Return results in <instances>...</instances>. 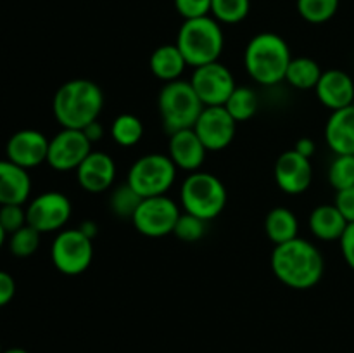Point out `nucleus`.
Segmentation results:
<instances>
[{"label": "nucleus", "instance_id": "obj_1", "mask_svg": "<svg viewBox=\"0 0 354 353\" xmlns=\"http://www.w3.org/2000/svg\"><path fill=\"white\" fill-rule=\"evenodd\" d=\"M270 265L273 275L283 286L296 291L315 287L325 272V260L320 249L308 239L301 237L275 246Z\"/></svg>", "mask_w": 354, "mask_h": 353}, {"label": "nucleus", "instance_id": "obj_2", "mask_svg": "<svg viewBox=\"0 0 354 353\" xmlns=\"http://www.w3.org/2000/svg\"><path fill=\"white\" fill-rule=\"evenodd\" d=\"M104 109L102 89L88 78H75L62 83L54 93L52 113L62 128L83 130L99 120Z\"/></svg>", "mask_w": 354, "mask_h": 353}, {"label": "nucleus", "instance_id": "obj_3", "mask_svg": "<svg viewBox=\"0 0 354 353\" xmlns=\"http://www.w3.org/2000/svg\"><path fill=\"white\" fill-rule=\"evenodd\" d=\"M290 61L292 52L286 38L272 31L254 35L245 45L244 68L248 75L261 87L282 83Z\"/></svg>", "mask_w": 354, "mask_h": 353}, {"label": "nucleus", "instance_id": "obj_4", "mask_svg": "<svg viewBox=\"0 0 354 353\" xmlns=\"http://www.w3.org/2000/svg\"><path fill=\"white\" fill-rule=\"evenodd\" d=\"M176 47L192 68L216 62L223 54L225 35L213 16L185 19L176 33Z\"/></svg>", "mask_w": 354, "mask_h": 353}, {"label": "nucleus", "instance_id": "obj_5", "mask_svg": "<svg viewBox=\"0 0 354 353\" xmlns=\"http://www.w3.org/2000/svg\"><path fill=\"white\" fill-rule=\"evenodd\" d=\"M203 100L194 90L190 80H175L162 85L158 96V111L162 127L169 135L185 128H194L204 109Z\"/></svg>", "mask_w": 354, "mask_h": 353}, {"label": "nucleus", "instance_id": "obj_6", "mask_svg": "<svg viewBox=\"0 0 354 353\" xmlns=\"http://www.w3.org/2000/svg\"><path fill=\"white\" fill-rule=\"evenodd\" d=\"M227 189L216 175L194 172L180 185V204L183 211L211 221L223 213L227 206Z\"/></svg>", "mask_w": 354, "mask_h": 353}, {"label": "nucleus", "instance_id": "obj_7", "mask_svg": "<svg viewBox=\"0 0 354 353\" xmlns=\"http://www.w3.org/2000/svg\"><path fill=\"white\" fill-rule=\"evenodd\" d=\"M178 168L168 154L151 152L135 159L127 175V183L140 197L165 196L176 180Z\"/></svg>", "mask_w": 354, "mask_h": 353}, {"label": "nucleus", "instance_id": "obj_8", "mask_svg": "<svg viewBox=\"0 0 354 353\" xmlns=\"http://www.w3.org/2000/svg\"><path fill=\"white\" fill-rule=\"evenodd\" d=\"M50 260L64 275H82L92 265V239L86 237L80 228H62L52 241Z\"/></svg>", "mask_w": 354, "mask_h": 353}, {"label": "nucleus", "instance_id": "obj_9", "mask_svg": "<svg viewBox=\"0 0 354 353\" xmlns=\"http://www.w3.org/2000/svg\"><path fill=\"white\" fill-rule=\"evenodd\" d=\"M180 215L182 211H180L178 204L168 194L144 197L131 218V224L137 228L138 234L151 239H159L173 234Z\"/></svg>", "mask_w": 354, "mask_h": 353}, {"label": "nucleus", "instance_id": "obj_10", "mask_svg": "<svg viewBox=\"0 0 354 353\" xmlns=\"http://www.w3.org/2000/svg\"><path fill=\"white\" fill-rule=\"evenodd\" d=\"M73 215V204L66 194L47 190L38 194L26 206V221L40 234L61 232Z\"/></svg>", "mask_w": 354, "mask_h": 353}, {"label": "nucleus", "instance_id": "obj_11", "mask_svg": "<svg viewBox=\"0 0 354 353\" xmlns=\"http://www.w3.org/2000/svg\"><path fill=\"white\" fill-rule=\"evenodd\" d=\"M190 83L204 106H225L232 92L237 89L234 73L220 61L194 68Z\"/></svg>", "mask_w": 354, "mask_h": 353}, {"label": "nucleus", "instance_id": "obj_12", "mask_svg": "<svg viewBox=\"0 0 354 353\" xmlns=\"http://www.w3.org/2000/svg\"><path fill=\"white\" fill-rule=\"evenodd\" d=\"M92 152V142L82 130L62 128L48 141L47 165L55 172H73Z\"/></svg>", "mask_w": 354, "mask_h": 353}, {"label": "nucleus", "instance_id": "obj_13", "mask_svg": "<svg viewBox=\"0 0 354 353\" xmlns=\"http://www.w3.org/2000/svg\"><path fill=\"white\" fill-rule=\"evenodd\" d=\"M194 132L199 135L207 152H218L234 142L237 121L223 106H206L194 125Z\"/></svg>", "mask_w": 354, "mask_h": 353}, {"label": "nucleus", "instance_id": "obj_14", "mask_svg": "<svg viewBox=\"0 0 354 353\" xmlns=\"http://www.w3.org/2000/svg\"><path fill=\"white\" fill-rule=\"evenodd\" d=\"M275 183L283 194L299 196L310 189L313 182V165L310 158H304L294 149L282 152L273 168Z\"/></svg>", "mask_w": 354, "mask_h": 353}, {"label": "nucleus", "instance_id": "obj_15", "mask_svg": "<svg viewBox=\"0 0 354 353\" xmlns=\"http://www.w3.org/2000/svg\"><path fill=\"white\" fill-rule=\"evenodd\" d=\"M48 141L50 138H47L40 130H33V128H24V130L16 132L7 141V159L24 170L37 168L41 163H47Z\"/></svg>", "mask_w": 354, "mask_h": 353}, {"label": "nucleus", "instance_id": "obj_16", "mask_svg": "<svg viewBox=\"0 0 354 353\" xmlns=\"http://www.w3.org/2000/svg\"><path fill=\"white\" fill-rule=\"evenodd\" d=\"M116 163L104 151H92L76 168V180L88 194H102L113 187L116 180Z\"/></svg>", "mask_w": 354, "mask_h": 353}, {"label": "nucleus", "instance_id": "obj_17", "mask_svg": "<svg viewBox=\"0 0 354 353\" xmlns=\"http://www.w3.org/2000/svg\"><path fill=\"white\" fill-rule=\"evenodd\" d=\"M317 99L328 111H337L354 102V78L342 69H327L322 73L315 87Z\"/></svg>", "mask_w": 354, "mask_h": 353}, {"label": "nucleus", "instance_id": "obj_18", "mask_svg": "<svg viewBox=\"0 0 354 353\" xmlns=\"http://www.w3.org/2000/svg\"><path fill=\"white\" fill-rule=\"evenodd\" d=\"M206 154L207 149L204 147L194 128H185L169 135L168 156L178 170L189 173L199 172L206 161Z\"/></svg>", "mask_w": 354, "mask_h": 353}, {"label": "nucleus", "instance_id": "obj_19", "mask_svg": "<svg viewBox=\"0 0 354 353\" xmlns=\"http://www.w3.org/2000/svg\"><path fill=\"white\" fill-rule=\"evenodd\" d=\"M324 137L334 154L354 156V104L332 111L325 123Z\"/></svg>", "mask_w": 354, "mask_h": 353}, {"label": "nucleus", "instance_id": "obj_20", "mask_svg": "<svg viewBox=\"0 0 354 353\" xmlns=\"http://www.w3.org/2000/svg\"><path fill=\"white\" fill-rule=\"evenodd\" d=\"M31 179L28 170L9 159H0V206L24 204L30 199Z\"/></svg>", "mask_w": 354, "mask_h": 353}, {"label": "nucleus", "instance_id": "obj_21", "mask_svg": "<svg viewBox=\"0 0 354 353\" xmlns=\"http://www.w3.org/2000/svg\"><path fill=\"white\" fill-rule=\"evenodd\" d=\"M348 225V220L342 217L335 204H320L311 211L308 218V227L313 237L325 242L339 241Z\"/></svg>", "mask_w": 354, "mask_h": 353}, {"label": "nucleus", "instance_id": "obj_22", "mask_svg": "<svg viewBox=\"0 0 354 353\" xmlns=\"http://www.w3.org/2000/svg\"><path fill=\"white\" fill-rule=\"evenodd\" d=\"M187 61L176 44H166L156 48L149 59V68L151 73L162 83L175 82L182 78L183 71L187 68Z\"/></svg>", "mask_w": 354, "mask_h": 353}, {"label": "nucleus", "instance_id": "obj_23", "mask_svg": "<svg viewBox=\"0 0 354 353\" xmlns=\"http://www.w3.org/2000/svg\"><path fill=\"white\" fill-rule=\"evenodd\" d=\"M265 232L275 246L299 237V221L289 208H273L265 218Z\"/></svg>", "mask_w": 354, "mask_h": 353}, {"label": "nucleus", "instance_id": "obj_24", "mask_svg": "<svg viewBox=\"0 0 354 353\" xmlns=\"http://www.w3.org/2000/svg\"><path fill=\"white\" fill-rule=\"evenodd\" d=\"M322 68L315 59L311 57H292L289 68H287L286 80L290 87L297 90H315L317 83L322 78Z\"/></svg>", "mask_w": 354, "mask_h": 353}, {"label": "nucleus", "instance_id": "obj_25", "mask_svg": "<svg viewBox=\"0 0 354 353\" xmlns=\"http://www.w3.org/2000/svg\"><path fill=\"white\" fill-rule=\"evenodd\" d=\"M111 137L121 147H133L144 137V123L131 113L120 114L111 125Z\"/></svg>", "mask_w": 354, "mask_h": 353}, {"label": "nucleus", "instance_id": "obj_26", "mask_svg": "<svg viewBox=\"0 0 354 353\" xmlns=\"http://www.w3.org/2000/svg\"><path fill=\"white\" fill-rule=\"evenodd\" d=\"M225 109L230 113V116L234 118L237 123L242 121H248L258 113L259 109V97L249 87H237V89L232 92V96L228 97V100L225 102Z\"/></svg>", "mask_w": 354, "mask_h": 353}, {"label": "nucleus", "instance_id": "obj_27", "mask_svg": "<svg viewBox=\"0 0 354 353\" xmlns=\"http://www.w3.org/2000/svg\"><path fill=\"white\" fill-rule=\"evenodd\" d=\"M297 14L311 24L330 21L339 10V0H296Z\"/></svg>", "mask_w": 354, "mask_h": 353}, {"label": "nucleus", "instance_id": "obj_28", "mask_svg": "<svg viewBox=\"0 0 354 353\" xmlns=\"http://www.w3.org/2000/svg\"><path fill=\"white\" fill-rule=\"evenodd\" d=\"M251 0H211V16L220 24H239L249 16Z\"/></svg>", "mask_w": 354, "mask_h": 353}, {"label": "nucleus", "instance_id": "obj_29", "mask_svg": "<svg viewBox=\"0 0 354 353\" xmlns=\"http://www.w3.org/2000/svg\"><path fill=\"white\" fill-rule=\"evenodd\" d=\"M144 197L138 196L127 182L118 185L116 189L111 192L109 197V208L114 213V217L123 218V220H131L137 211L138 204L142 203Z\"/></svg>", "mask_w": 354, "mask_h": 353}, {"label": "nucleus", "instance_id": "obj_30", "mask_svg": "<svg viewBox=\"0 0 354 353\" xmlns=\"http://www.w3.org/2000/svg\"><path fill=\"white\" fill-rule=\"evenodd\" d=\"M327 179H328V183L335 189V192L353 187L354 185V156L335 154V158L332 159L330 166H328Z\"/></svg>", "mask_w": 354, "mask_h": 353}, {"label": "nucleus", "instance_id": "obj_31", "mask_svg": "<svg viewBox=\"0 0 354 353\" xmlns=\"http://www.w3.org/2000/svg\"><path fill=\"white\" fill-rule=\"evenodd\" d=\"M40 232L33 228L31 225H24L19 230L10 234L9 239V251L12 253L16 258H28L33 253H37L38 246H40Z\"/></svg>", "mask_w": 354, "mask_h": 353}, {"label": "nucleus", "instance_id": "obj_32", "mask_svg": "<svg viewBox=\"0 0 354 353\" xmlns=\"http://www.w3.org/2000/svg\"><path fill=\"white\" fill-rule=\"evenodd\" d=\"M206 228L207 221L196 217V215H190L183 211V213L180 215L178 221H176L173 235L183 242H197L206 235Z\"/></svg>", "mask_w": 354, "mask_h": 353}, {"label": "nucleus", "instance_id": "obj_33", "mask_svg": "<svg viewBox=\"0 0 354 353\" xmlns=\"http://www.w3.org/2000/svg\"><path fill=\"white\" fill-rule=\"evenodd\" d=\"M26 224V208H23V204H3V206H0V225L7 234H14Z\"/></svg>", "mask_w": 354, "mask_h": 353}, {"label": "nucleus", "instance_id": "obj_34", "mask_svg": "<svg viewBox=\"0 0 354 353\" xmlns=\"http://www.w3.org/2000/svg\"><path fill=\"white\" fill-rule=\"evenodd\" d=\"M175 9L185 19H196L211 14V0H175Z\"/></svg>", "mask_w": 354, "mask_h": 353}, {"label": "nucleus", "instance_id": "obj_35", "mask_svg": "<svg viewBox=\"0 0 354 353\" xmlns=\"http://www.w3.org/2000/svg\"><path fill=\"white\" fill-rule=\"evenodd\" d=\"M334 204L341 211L342 217L348 220V224H354V185L335 192Z\"/></svg>", "mask_w": 354, "mask_h": 353}, {"label": "nucleus", "instance_id": "obj_36", "mask_svg": "<svg viewBox=\"0 0 354 353\" xmlns=\"http://www.w3.org/2000/svg\"><path fill=\"white\" fill-rule=\"evenodd\" d=\"M339 246H341V253L346 265L354 270V224H349L346 227L344 234L339 239Z\"/></svg>", "mask_w": 354, "mask_h": 353}, {"label": "nucleus", "instance_id": "obj_37", "mask_svg": "<svg viewBox=\"0 0 354 353\" xmlns=\"http://www.w3.org/2000/svg\"><path fill=\"white\" fill-rule=\"evenodd\" d=\"M16 294V280L6 270H0V308L9 305Z\"/></svg>", "mask_w": 354, "mask_h": 353}, {"label": "nucleus", "instance_id": "obj_38", "mask_svg": "<svg viewBox=\"0 0 354 353\" xmlns=\"http://www.w3.org/2000/svg\"><path fill=\"white\" fill-rule=\"evenodd\" d=\"M294 151H297L299 154H303L304 158H313V154L317 152V144H315L313 138L310 137H303L296 142L294 145Z\"/></svg>", "mask_w": 354, "mask_h": 353}, {"label": "nucleus", "instance_id": "obj_39", "mask_svg": "<svg viewBox=\"0 0 354 353\" xmlns=\"http://www.w3.org/2000/svg\"><path fill=\"white\" fill-rule=\"evenodd\" d=\"M82 132L86 135V138H88V141L92 142V144H95V142L102 141V137H104V127H102V123H100L99 120L92 121V123H90V125H86V127L83 128Z\"/></svg>", "mask_w": 354, "mask_h": 353}, {"label": "nucleus", "instance_id": "obj_40", "mask_svg": "<svg viewBox=\"0 0 354 353\" xmlns=\"http://www.w3.org/2000/svg\"><path fill=\"white\" fill-rule=\"evenodd\" d=\"M78 228L86 235V237L92 239V241L93 237H97V234H99V225H97L93 220H83Z\"/></svg>", "mask_w": 354, "mask_h": 353}, {"label": "nucleus", "instance_id": "obj_41", "mask_svg": "<svg viewBox=\"0 0 354 353\" xmlns=\"http://www.w3.org/2000/svg\"><path fill=\"white\" fill-rule=\"evenodd\" d=\"M2 353H30V352H26L24 348H9V350H3Z\"/></svg>", "mask_w": 354, "mask_h": 353}, {"label": "nucleus", "instance_id": "obj_42", "mask_svg": "<svg viewBox=\"0 0 354 353\" xmlns=\"http://www.w3.org/2000/svg\"><path fill=\"white\" fill-rule=\"evenodd\" d=\"M6 235H7V232L3 230V227H2V225H0V249H2L3 242H6Z\"/></svg>", "mask_w": 354, "mask_h": 353}, {"label": "nucleus", "instance_id": "obj_43", "mask_svg": "<svg viewBox=\"0 0 354 353\" xmlns=\"http://www.w3.org/2000/svg\"><path fill=\"white\" fill-rule=\"evenodd\" d=\"M3 352V350H2V345H0V353H2Z\"/></svg>", "mask_w": 354, "mask_h": 353}]
</instances>
